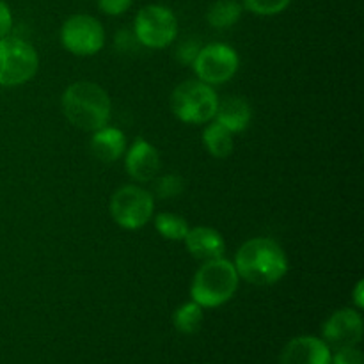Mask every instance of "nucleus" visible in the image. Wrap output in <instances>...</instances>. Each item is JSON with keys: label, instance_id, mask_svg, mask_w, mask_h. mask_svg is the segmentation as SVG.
<instances>
[{"label": "nucleus", "instance_id": "nucleus-1", "mask_svg": "<svg viewBox=\"0 0 364 364\" xmlns=\"http://www.w3.org/2000/svg\"><path fill=\"white\" fill-rule=\"evenodd\" d=\"M240 279L256 287H270L287 276L288 258L283 247L270 238H251L238 249L233 262Z\"/></svg>", "mask_w": 364, "mask_h": 364}, {"label": "nucleus", "instance_id": "nucleus-2", "mask_svg": "<svg viewBox=\"0 0 364 364\" xmlns=\"http://www.w3.org/2000/svg\"><path fill=\"white\" fill-rule=\"evenodd\" d=\"M63 112L73 127L85 132H96L107 127L112 114L110 96L95 82H73L63 92Z\"/></svg>", "mask_w": 364, "mask_h": 364}, {"label": "nucleus", "instance_id": "nucleus-3", "mask_svg": "<svg viewBox=\"0 0 364 364\" xmlns=\"http://www.w3.org/2000/svg\"><path fill=\"white\" fill-rule=\"evenodd\" d=\"M238 283H240V277H238L233 262L226 259L224 256L208 259L194 274L191 284V297L201 308H219V306L226 304L230 299H233L238 290Z\"/></svg>", "mask_w": 364, "mask_h": 364}, {"label": "nucleus", "instance_id": "nucleus-4", "mask_svg": "<svg viewBox=\"0 0 364 364\" xmlns=\"http://www.w3.org/2000/svg\"><path fill=\"white\" fill-rule=\"evenodd\" d=\"M219 96L212 85L201 80H187L171 95V110L183 123H208L215 116Z\"/></svg>", "mask_w": 364, "mask_h": 364}, {"label": "nucleus", "instance_id": "nucleus-5", "mask_svg": "<svg viewBox=\"0 0 364 364\" xmlns=\"http://www.w3.org/2000/svg\"><path fill=\"white\" fill-rule=\"evenodd\" d=\"M39 57L34 46L21 38L0 39V85L16 87L27 84L38 73Z\"/></svg>", "mask_w": 364, "mask_h": 364}, {"label": "nucleus", "instance_id": "nucleus-6", "mask_svg": "<svg viewBox=\"0 0 364 364\" xmlns=\"http://www.w3.org/2000/svg\"><path fill=\"white\" fill-rule=\"evenodd\" d=\"M110 215L114 223L128 231H137L151 220L155 199L151 192L139 185H123L110 198Z\"/></svg>", "mask_w": 364, "mask_h": 364}, {"label": "nucleus", "instance_id": "nucleus-7", "mask_svg": "<svg viewBox=\"0 0 364 364\" xmlns=\"http://www.w3.org/2000/svg\"><path fill=\"white\" fill-rule=\"evenodd\" d=\"M134 34L141 46L160 50L169 46L178 36V20L173 11L160 4L142 7L134 21Z\"/></svg>", "mask_w": 364, "mask_h": 364}, {"label": "nucleus", "instance_id": "nucleus-8", "mask_svg": "<svg viewBox=\"0 0 364 364\" xmlns=\"http://www.w3.org/2000/svg\"><path fill=\"white\" fill-rule=\"evenodd\" d=\"M240 66L237 50L224 43H210L201 46L198 57L192 63L198 80L208 85H220L231 80Z\"/></svg>", "mask_w": 364, "mask_h": 364}, {"label": "nucleus", "instance_id": "nucleus-9", "mask_svg": "<svg viewBox=\"0 0 364 364\" xmlns=\"http://www.w3.org/2000/svg\"><path fill=\"white\" fill-rule=\"evenodd\" d=\"M60 43L73 55H95L105 45V28L91 14H73L60 27Z\"/></svg>", "mask_w": 364, "mask_h": 364}, {"label": "nucleus", "instance_id": "nucleus-10", "mask_svg": "<svg viewBox=\"0 0 364 364\" xmlns=\"http://www.w3.org/2000/svg\"><path fill=\"white\" fill-rule=\"evenodd\" d=\"M323 341L331 347H358L363 340V316L358 309L334 311L322 327Z\"/></svg>", "mask_w": 364, "mask_h": 364}, {"label": "nucleus", "instance_id": "nucleus-11", "mask_svg": "<svg viewBox=\"0 0 364 364\" xmlns=\"http://www.w3.org/2000/svg\"><path fill=\"white\" fill-rule=\"evenodd\" d=\"M331 348L322 338L297 336L284 345L281 364H331Z\"/></svg>", "mask_w": 364, "mask_h": 364}, {"label": "nucleus", "instance_id": "nucleus-12", "mask_svg": "<svg viewBox=\"0 0 364 364\" xmlns=\"http://www.w3.org/2000/svg\"><path fill=\"white\" fill-rule=\"evenodd\" d=\"M124 167L130 178L135 181L148 183L156 178L160 169V155L153 144H149L146 139H135L134 144L124 155Z\"/></svg>", "mask_w": 364, "mask_h": 364}, {"label": "nucleus", "instance_id": "nucleus-13", "mask_svg": "<svg viewBox=\"0 0 364 364\" xmlns=\"http://www.w3.org/2000/svg\"><path fill=\"white\" fill-rule=\"evenodd\" d=\"M183 242L185 245H187V251L191 252L192 258L201 259V262L223 258L224 251H226V244H224L223 235L208 226L191 228L187 237L183 238Z\"/></svg>", "mask_w": 364, "mask_h": 364}, {"label": "nucleus", "instance_id": "nucleus-14", "mask_svg": "<svg viewBox=\"0 0 364 364\" xmlns=\"http://www.w3.org/2000/svg\"><path fill=\"white\" fill-rule=\"evenodd\" d=\"M252 117L251 105L242 96H228L219 102L213 119L223 124L231 134H240L249 127Z\"/></svg>", "mask_w": 364, "mask_h": 364}, {"label": "nucleus", "instance_id": "nucleus-15", "mask_svg": "<svg viewBox=\"0 0 364 364\" xmlns=\"http://www.w3.org/2000/svg\"><path fill=\"white\" fill-rule=\"evenodd\" d=\"M91 151L102 162H116L127 151V135L119 128L103 127L92 132Z\"/></svg>", "mask_w": 364, "mask_h": 364}, {"label": "nucleus", "instance_id": "nucleus-16", "mask_svg": "<svg viewBox=\"0 0 364 364\" xmlns=\"http://www.w3.org/2000/svg\"><path fill=\"white\" fill-rule=\"evenodd\" d=\"M203 146L215 159H228L235 149L233 134L220 123L213 121L203 132Z\"/></svg>", "mask_w": 364, "mask_h": 364}, {"label": "nucleus", "instance_id": "nucleus-17", "mask_svg": "<svg viewBox=\"0 0 364 364\" xmlns=\"http://www.w3.org/2000/svg\"><path fill=\"white\" fill-rule=\"evenodd\" d=\"M244 7L237 0H215L206 13V20L213 28L226 31L242 18Z\"/></svg>", "mask_w": 364, "mask_h": 364}, {"label": "nucleus", "instance_id": "nucleus-18", "mask_svg": "<svg viewBox=\"0 0 364 364\" xmlns=\"http://www.w3.org/2000/svg\"><path fill=\"white\" fill-rule=\"evenodd\" d=\"M201 306L198 302L191 301L181 304L180 308L174 311L173 315V323L176 327L178 333L181 334H194L201 329L203 318H205V313H203Z\"/></svg>", "mask_w": 364, "mask_h": 364}, {"label": "nucleus", "instance_id": "nucleus-19", "mask_svg": "<svg viewBox=\"0 0 364 364\" xmlns=\"http://www.w3.org/2000/svg\"><path fill=\"white\" fill-rule=\"evenodd\" d=\"M155 230L166 240L180 242L187 237L191 226H188V223L183 217L176 215V213L162 212L155 217Z\"/></svg>", "mask_w": 364, "mask_h": 364}, {"label": "nucleus", "instance_id": "nucleus-20", "mask_svg": "<svg viewBox=\"0 0 364 364\" xmlns=\"http://www.w3.org/2000/svg\"><path fill=\"white\" fill-rule=\"evenodd\" d=\"M242 7L258 16H274L287 9L291 0H242Z\"/></svg>", "mask_w": 364, "mask_h": 364}, {"label": "nucleus", "instance_id": "nucleus-21", "mask_svg": "<svg viewBox=\"0 0 364 364\" xmlns=\"http://www.w3.org/2000/svg\"><path fill=\"white\" fill-rule=\"evenodd\" d=\"M185 181L178 174H166L155 181V194L162 199L176 198L183 192Z\"/></svg>", "mask_w": 364, "mask_h": 364}, {"label": "nucleus", "instance_id": "nucleus-22", "mask_svg": "<svg viewBox=\"0 0 364 364\" xmlns=\"http://www.w3.org/2000/svg\"><path fill=\"white\" fill-rule=\"evenodd\" d=\"M199 50H201V45H199L198 41H194L192 38L183 39V41L176 46V59L180 60L181 64H185V66H192V63H194L196 57H198Z\"/></svg>", "mask_w": 364, "mask_h": 364}, {"label": "nucleus", "instance_id": "nucleus-23", "mask_svg": "<svg viewBox=\"0 0 364 364\" xmlns=\"http://www.w3.org/2000/svg\"><path fill=\"white\" fill-rule=\"evenodd\" d=\"M331 364H363V354L358 347L336 348V354L331 355Z\"/></svg>", "mask_w": 364, "mask_h": 364}, {"label": "nucleus", "instance_id": "nucleus-24", "mask_svg": "<svg viewBox=\"0 0 364 364\" xmlns=\"http://www.w3.org/2000/svg\"><path fill=\"white\" fill-rule=\"evenodd\" d=\"M132 6V0H98V7L102 13L109 16H119L127 13Z\"/></svg>", "mask_w": 364, "mask_h": 364}, {"label": "nucleus", "instance_id": "nucleus-25", "mask_svg": "<svg viewBox=\"0 0 364 364\" xmlns=\"http://www.w3.org/2000/svg\"><path fill=\"white\" fill-rule=\"evenodd\" d=\"M141 46V43L135 38L134 31H119L116 36V48L119 50L121 53L135 52V50Z\"/></svg>", "mask_w": 364, "mask_h": 364}, {"label": "nucleus", "instance_id": "nucleus-26", "mask_svg": "<svg viewBox=\"0 0 364 364\" xmlns=\"http://www.w3.org/2000/svg\"><path fill=\"white\" fill-rule=\"evenodd\" d=\"M13 28V13L4 0H0V39L9 36Z\"/></svg>", "mask_w": 364, "mask_h": 364}, {"label": "nucleus", "instance_id": "nucleus-27", "mask_svg": "<svg viewBox=\"0 0 364 364\" xmlns=\"http://www.w3.org/2000/svg\"><path fill=\"white\" fill-rule=\"evenodd\" d=\"M354 304H355V309H363V306H364V283L363 281H359L354 288Z\"/></svg>", "mask_w": 364, "mask_h": 364}]
</instances>
